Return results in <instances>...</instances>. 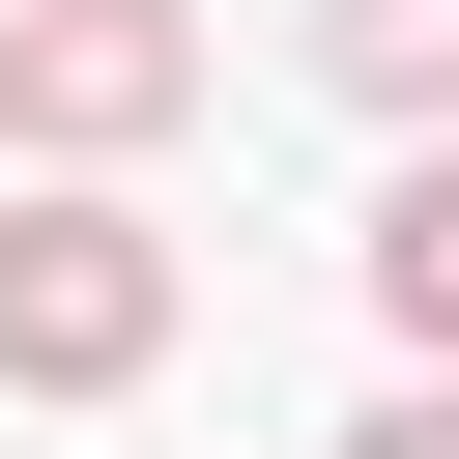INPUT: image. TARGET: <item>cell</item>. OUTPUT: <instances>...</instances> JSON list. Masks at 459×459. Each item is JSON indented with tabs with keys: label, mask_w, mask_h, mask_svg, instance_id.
<instances>
[{
	"label": "cell",
	"mask_w": 459,
	"mask_h": 459,
	"mask_svg": "<svg viewBox=\"0 0 459 459\" xmlns=\"http://www.w3.org/2000/svg\"><path fill=\"white\" fill-rule=\"evenodd\" d=\"M115 373H172V230L115 172H57V201H0V402H115Z\"/></svg>",
	"instance_id": "cell-1"
},
{
	"label": "cell",
	"mask_w": 459,
	"mask_h": 459,
	"mask_svg": "<svg viewBox=\"0 0 459 459\" xmlns=\"http://www.w3.org/2000/svg\"><path fill=\"white\" fill-rule=\"evenodd\" d=\"M172 115H201V29H172V0H0V143L115 172V143H172Z\"/></svg>",
	"instance_id": "cell-2"
},
{
	"label": "cell",
	"mask_w": 459,
	"mask_h": 459,
	"mask_svg": "<svg viewBox=\"0 0 459 459\" xmlns=\"http://www.w3.org/2000/svg\"><path fill=\"white\" fill-rule=\"evenodd\" d=\"M316 86L344 115H459V0H316Z\"/></svg>",
	"instance_id": "cell-3"
},
{
	"label": "cell",
	"mask_w": 459,
	"mask_h": 459,
	"mask_svg": "<svg viewBox=\"0 0 459 459\" xmlns=\"http://www.w3.org/2000/svg\"><path fill=\"white\" fill-rule=\"evenodd\" d=\"M373 316L459 373V143H402V201H373Z\"/></svg>",
	"instance_id": "cell-4"
},
{
	"label": "cell",
	"mask_w": 459,
	"mask_h": 459,
	"mask_svg": "<svg viewBox=\"0 0 459 459\" xmlns=\"http://www.w3.org/2000/svg\"><path fill=\"white\" fill-rule=\"evenodd\" d=\"M344 459H459V373H402V402H373V430H344Z\"/></svg>",
	"instance_id": "cell-5"
}]
</instances>
